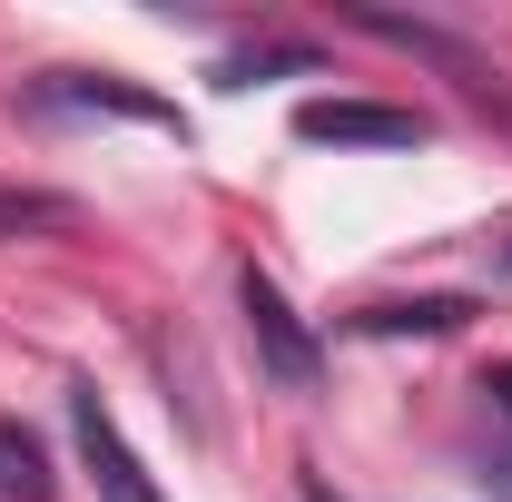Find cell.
I'll return each mask as SVG.
<instances>
[{
    "label": "cell",
    "mask_w": 512,
    "mask_h": 502,
    "mask_svg": "<svg viewBox=\"0 0 512 502\" xmlns=\"http://www.w3.org/2000/svg\"><path fill=\"white\" fill-rule=\"evenodd\" d=\"M237 306H247L256 365H266V375L286 384V394H316V384H325V345L306 335V315L286 306V296H276V286H266L256 266H237Z\"/></svg>",
    "instance_id": "cell-1"
},
{
    "label": "cell",
    "mask_w": 512,
    "mask_h": 502,
    "mask_svg": "<svg viewBox=\"0 0 512 502\" xmlns=\"http://www.w3.org/2000/svg\"><path fill=\"white\" fill-rule=\"evenodd\" d=\"M20 109H40V119H138V128H188L168 99H148V89H128V79H89V69H50V79H30L20 89Z\"/></svg>",
    "instance_id": "cell-2"
},
{
    "label": "cell",
    "mask_w": 512,
    "mask_h": 502,
    "mask_svg": "<svg viewBox=\"0 0 512 502\" xmlns=\"http://www.w3.org/2000/svg\"><path fill=\"white\" fill-rule=\"evenodd\" d=\"M69 434H79V463H89V483H99V502H168L158 483H148V463L128 453L119 414L99 404V384H69Z\"/></svg>",
    "instance_id": "cell-3"
},
{
    "label": "cell",
    "mask_w": 512,
    "mask_h": 502,
    "mask_svg": "<svg viewBox=\"0 0 512 502\" xmlns=\"http://www.w3.org/2000/svg\"><path fill=\"white\" fill-rule=\"evenodd\" d=\"M296 138L306 148H424L434 119L424 109H384V99H306L296 109Z\"/></svg>",
    "instance_id": "cell-4"
},
{
    "label": "cell",
    "mask_w": 512,
    "mask_h": 502,
    "mask_svg": "<svg viewBox=\"0 0 512 502\" xmlns=\"http://www.w3.org/2000/svg\"><path fill=\"white\" fill-rule=\"evenodd\" d=\"M365 40H384V50H414V60H434V69H453L473 99H493V60L473 50V40H453V30H434V20H404V10H345Z\"/></svg>",
    "instance_id": "cell-5"
},
{
    "label": "cell",
    "mask_w": 512,
    "mask_h": 502,
    "mask_svg": "<svg viewBox=\"0 0 512 502\" xmlns=\"http://www.w3.org/2000/svg\"><path fill=\"white\" fill-rule=\"evenodd\" d=\"M345 325H355V335H463V325H473V296H414V306H355Z\"/></svg>",
    "instance_id": "cell-6"
},
{
    "label": "cell",
    "mask_w": 512,
    "mask_h": 502,
    "mask_svg": "<svg viewBox=\"0 0 512 502\" xmlns=\"http://www.w3.org/2000/svg\"><path fill=\"white\" fill-rule=\"evenodd\" d=\"M0 493L10 502H50L60 483H50V453H40V434H20L10 414H0Z\"/></svg>",
    "instance_id": "cell-7"
},
{
    "label": "cell",
    "mask_w": 512,
    "mask_h": 502,
    "mask_svg": "<svg viewBox=\"0 0 512 502\" xmlns=\"http://www.w3.org/2000/svg\"><path fill=\"white\" fill-rule=\"evenodd\" d=\"M266 69H316V50H306V40H286V50H247V60H227L217 79H227V89H247V79H266Z\"/></svg>",
    "instance_id": "cell-8"
},
{
    "label": "cell",
    "mask_w": 512,
    "mask_h": 502,
    "mask_svg": "<svg viewBox=\"0 0 512 502\" xmlns=\"http://www.w3.org/2000/svg\"><path fill=\"white\" fill-rule=\"evenodd\" d=\"M483 493L512 502V443H503V453H483Z\"/></svg>",
    "instance_id": "cell-9"
},
{
    "label": "cell",
    "mask_w": 512,
    "mask_h": 502,
    "mask_svg": "<svg viewBox=\"0 0 512 502\" xmlns=\"http://www.w3.org/2000/svg\"><path fill=\"white\" fill-rule=\"evenodd\" d=\"M483 394H493V404L512 414V365H493V375H483Z\"/></svg>",
    "instance_id": "cell-10"
},
{
    "label": "cell",
    "mask_w": 512,
    "mask_h": 502,
    "mask_svg": "<svg viewBox=\"0 0 512 502\" xmlns=\"http://www.w3.org/2000/svg\"><path fill=\"white\" fill-rule=\"evenodd\" d=\"M483 109H493V119H503V138H512V99H483Z\"/></svg>",
    "instance_id": "cell-11"
},
{
    "label": "cell",
    "mask_w": 512,
    "mask_h": 502,
    "mask_svg": "<svg viewBox=\"0 0 512 502\" xmlns=\"http://www.w3.org/2000/svg\"><path fill=\"white\" fill-rule=\"evenodd\" d=\"M306 502H335V493H325V483H316V473H306Z\"/></svg>",
    "instance_id": "cell-12"
}]
</instances>
